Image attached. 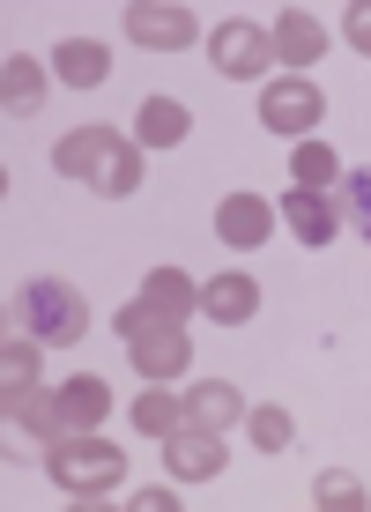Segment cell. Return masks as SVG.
<instances>
[{"instance_id": "13", "label": "cell", "mask_w": 371, "mask_h": 512, "mask_svg": "<svg viewBox=\"0 0 371 512\" xmlns=\"http://www.w3.org/2000/svg\"><path fill=\"white\" fill-rule=\"evenodd\" d=\"M201 312H208L216 327H245V320L260 312V282L245 275V268H223V275H208V282H201Z\"/></svg>"}, {"instance_id": "2", "label": "cell", "mask_w": 371, "mask_h": 512, "mask_svg": "<svg viewBox=\"0 0 371 512\" xmlns=\"http://www.w3.org/2000/svg\"><path fill=\"white\" fill-rule=\"evenodd\" d=\"M112 327H119V342H127V357H134V372H141V379H186V364H193V334H186L179 312L149 305V297H127Z\"/></svg>"}, {"instance_id": "9", "label": "cell", "mask_w": 371, "mask_h": 512, "mask_svg": "<svg viewBox=\"0 0 371 512\" xmlns=\"http://www.w3.org/2000/svg\"><path fill=\"white\" fill-rule=\"evenodd\" d=\"M320 52H327V23L312 8H282L275 15V60L290 67V75H312L320 67Z\"/></svg>"}, {"instance_id": "8", "label": "cell", "mask_w": 371, "mask_h": 512, "mask_svg": "<svg viewBox=\"0 0 371 512\" xmlns=\"http://www.w3.org/2000/svg\"><path fill=\"white\" fill-rule=\"evenodd\" d=\"M164 468L179 475V483H208V475H223V431L179 423V431L164 438Z\"/></svg>"}, {"instance_id": "7", "label": "cell", "mask_w": 371, "mask_h": 512, "mask_svg": "<svg viewBox=\"0 0 371 512\" xmlns=\"http://www.w3.org/2000/svg\"><path fill=\"white\" fill-rule=\"evenodd\" d=\"M119 23H127V38L149 45V52H186L193 30H201V23H193V8H179V0H127Z\"/></svg>"}, {"instance_id": "3", "label": "cell", "mask_w": 371, "mask_h": 512, "mask_svg": "<svg viewBox=\"0 0 371 512\" xmlns=\"http://www.w3.org/2000/svg\"><path fill=\"white\" fill-rule=\"evenodd\" d=\"M15 327H23L30 342H45V349H67V342H82V327H90V305H82L75 282L38 275V282L15 290Z\"/></svg>"}, {"instance_id": "25", "label": "cell", "mask_w": 371, "mask_h": 512, "mask_svg": "<svg viewBox=\"0 0 371 512\" xmlns=\"http://www.w3.org/2000/svg\"><path fill=\"white\" fill-rule=\"evenodd\" d=\"M245 423H253V446H260V453H282V446L297 438L290 409H245Z\"/></svg>"}, {"instance_id": "14", "label": "cell", "mask_w": 371, "mask_h": 512, "mask_svg": "<svg viewBox=\"0 0 371 512\" xmlns=\"http://www.w3.org/2000/svg\"><path fill=\"white\" fill-rule=\"evenodd\" d=\"M134 141L141 149H179V141H193V112L179 97H149L134 112Z\"/></svg>"}, {"instance_id": "18", "label": "cell", "mask_w": 371, "mask_h": 512, "mask_svg": "<svg viewBox=\"0 0 371 512\" xmlns=\"http://www.w3.org/2000/svg\"><path fill=\"white\" fill-rule=\"evenodd\" d=\"M186 423V394H171V379H149V394L134 401V431L141 438H171Z\"/></svg>"}, {"instance_id": "22", "label": "cell", "mask_w": 371, "mask_h": 512, "mask_svg": "<svg viewBox=\"0 0 371 512\" xmlns=\"http://www.w3.org/2000/svg\"><path fill=\"white\" fill-rule=\"evenodd\" d=\"M141 297H149V305H164V312H179V320H193V282H186L179 268H149Z\"/></svg>"}, {"instance_id": "21", "label": "cell", "mask_w": 371, "mask_h": 512, "mask_svg": "<svg viewBox=\"0 0 371 512\" xmlns=\"http://www.w3.org/2000/svg\"><path fill=\"white\" fill-rule=\"evenodd\" d=\"M312 505H320V512H364V505H371V490H364L349 468H327L320 483H312Z\"/></svg>"}, {"instance_id": "5", "label": "cell", "mask_w": 371, "mask_h": 512, "mask_svg": "<svg viewBox=\"0 0 371 512\" xmlns=\"http://www.w3.org/2000/svg\"><path fill=\"white\" fill-rule=\"evenodd\" d=\"M208 60H216V75H231V82H260L275 67V23H253V15L216 23L208 30Z\"/></svg>"}, {"instance_id": "12", "label": "cell", "mask_w": 371, "mask_h": 512, "mask_svg": "<svg viewBox=\"0 0 371 512\" xmlns=\"http://www.w3.org/2000/svg\"><path fill=\"white\" fill-rule=\"evenodd\" d=\"M275 231V208L260 201V193H231V201L216 208V238L231 245V253H260Z\"/></svg>"}, {"instance_id": "17", "label": "cell", "mask_w": 371, "mask_h": 512, "mask_svg": "<svg viewBox=\"0 0 371 512\" xmlns=\"http://www.w3.org/2000/svg\"><path fill=\"white\" fill-rule=\"evenodd\" d=\"M52 75H60L67 90H97V82L112 75V52H104L97 38H67L60 52H52Z\"/></svg>"}, {"instance_id": "11", "label": "cell", "mask_w": 371, "mask_h": 512, "mask_svg": "<svg viewBox=\"0 0 371 512\" xmlns=\"http://www.w3.org/2000/svg\"><path fill=\"white\" fill-rule=\"evenodd\" d=\"M282 223H290L297 245H312V253H320V245L342 231V201H334V193H312V186H290V201H282Z\"/></svg>"}, {"instance_id": "24", "label": "cell", "mask_w": 371, "mask_h": 512, "mask_svg": "<svg viewBox=\"0 0 371 512\" xmlns=\"http://www.w3.org/2000/svg\"><path fill=\"white\" fill-rule=\"evenodd\" d=\"M342 223H349V231H357V238L371 245V164L342 179Z\"/></svg>"}, {"instance_id": "27", "label": "cell", "mask_w": 371, "mask_h": 512, "mask_svg": "<svg viewBox=\"0 0 371 512\" xmlns=\"http://www.w3.org/2000/svg\"><path fill=\"white\" fill-rule=\"evenodd\" d=\"M134 505H141V512H171V505H179V498H171V490H164V483H149V490H134Z\"/></svg>"}, {"instance_id": "19", "label": "cell", "mask_w": 371, "mask_h": 512, "mask_svg": "<svg viewBox=\"0 0 371 512\" xmlns=\"http://www.w3.org/2000/svg\"><path fill=\"white\" fill-rule=\"evenodd\" d=\"M0 104H8V119H30V112L45 104V67L15 52V60L0 67Z\"/></svg>"}, {"instance_id": "6", "label": "cell", "mask_w": 371, "mask_h": 512, "mask_svg": "<svg viewBox=\"0 0 371 512\" xmlns=\"http://www.w3.org/2000/svg\"><path fill=\"white\" fill-rule=\"evenodd\" d=\"M320 119H327V97H320L312 75H290V82H268V90H260V127H268V134L312 141Z\"/></svg>"}, {"instance_id": "1", "label": "cell", "mask_w": 371, "mask_h": 512, "mask_svg": "<svg viewBox=\"0 0 371 512\" xmlns=\"http://www.w3.org/2000/svg\"><path fill=\"white\" fill-rule=\"evenodd\" d=\"M52 171L97 186L104 201H127L141 186V141L119 134V127H75L67 141H52Z\"/></svg>"}, {"instance_id": "4", "label": "cell", "mask_w": 371, "mask_h": 512, "mask_svg": "<svg viewBox=\"0 0 371 512\" xmlns=\"http://www.w3.org/2000/svg\"><path fill=\"white\" fill-rule=\"evenodd\" d=\"M45 475H52V483H60L75 505H97L104 490L127 475V453H119L112 438L75 431V438H60V446H45Z\"/></svg>"}, {"instance_id": "26", "label": "cell", "mask_w": 371, "mask_h": 512, "mask_svg": "<svg viewBox=\"0 0 371 512\" xmlns=\"http://www.w3.org/2000/svg\"><path fill=\"white\" fill-rule=\"evenodd\" d=\"M342 38H349V52H364V60H371V0H357V8L342 15Z\"/></svg>"}, {"instance_id": "16", "label": "cell", "mask_w": 371, "mask_h": 512, "mask_svg": "<svg viewBox=\"0 0 371 512\" xmlns=\"http://www.w3.org/2000/svg\"><path fill=\"white\" fill-rule=\"evenodd\" d=\"M186 423H201V431H231V423H245L238 386H223V379H193V394H186Z\"/></svg>"}, {"instance_id": "15", "label": "cell", "mask_w": 371, "mask_h": 512, "mask_svg": "<svg viewBox=\"0 0 371 512\" xmlns=\"http://www.w3.org/2000/svg\"><path fill=\"white\" fill-rule=\"evenodd\" d=\"M112 416V386H104L97 372H75L60 386V423H67V438L75 431H97V423Z\"/></svg>"}, {"instance_id": "23", "label": "cell", "mask_w": 371, "mask_h": 512, "mask_svg": "<svg viewBox=\"0 0 371 512\" xmlns=\"http://www.w3.org/2000/svg\"><path fill=\"white\" fill-rule=\"evenodd\" d=\"M38 349H45V342H30V334L0 349V394H15V386H38Z\"/></svg>"}, {"instance_id": "10", "label": "cell", "mask_w": 371, "mask_h": 512, "mask_svg": "<svg viewBox=\"0 0 371 512\" xmlns=\"http://www.w3.org/2000/svg\"><path fill=\"white\" fill-rule=\"evenodd\" d=\"M0 416H8V438H45V446H60L67 423H60V394H45V386H15V394H0Z\"/></svg>"}, {"instance_id": "20", "label": "cell", "mask_w": 371, "mask_h": 512, "mask_svg": "<svg viewBox=\"0 0 371 512\" xmlns=\"http://www.w3.org/2000/svg\"><path fill=\"white\" fill-rule=\"evenodd\" d=\"M290 179H297V186H312V193H327L334 179H342V164H334L327 141H290Z\"/></svg>"}]
</instances>
